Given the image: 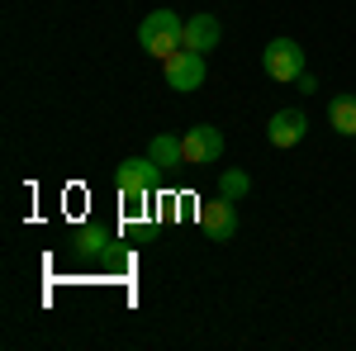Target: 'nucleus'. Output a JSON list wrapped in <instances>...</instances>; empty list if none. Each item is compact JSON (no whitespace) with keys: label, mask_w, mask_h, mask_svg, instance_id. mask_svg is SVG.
Masks as SVG:
<instances>
[{"label":"nucleus","mask_w":356,"mask_h":351,"mask_svg":"<svg viewBox=\"0 0 356 351\" xmlns=\"http://www.w3.org/2000/svg\"><path fill=\"white\" fill-rule=\"evenodd\" d=\"M138 43H143V53L152 57H171L186 48V19L176 15V10H152L143 24H138Z\"/></svg>","instance_id":"nucleus-1"},{"label":"nucleus","mask_w":356,"mask_h":351,"mask_svg":"<svg viewBox=\"0 0 356 351\" xmlns=\"http://www.w3.org/2000/svg\"><path fill=\"white\" fill-rule=\"evenodd\" d=\"M157 171H162V166L152 162V157H124L119 171H114L124 204H143V199H147V190H152V181H157Z\"/></svg>","instance_id":"nucleus-2"},{"label":"nucleus","mask_w":356,"mask_h":351,"mask_svg":"<svg viewBox=\"0 0 356 351\" xmlns=\"http://www.w3.org/2000/svg\"><path fill=\"white\" fill-rule=\"evenodd\" d=\"M261 67L271 81H300L304 76V48L295 38H271L266 53H261Z\"/></svg>","instance_id":"nucleus-3"},{"label":"nucleus","mask_w":356,"mask_h":351,"mask_svg":"<svg viewBox=\"0 0 356 351\" xmlns=\"http://www.w3.org/2000/svg\"><path fill=\"white\" fill-rule=\"evenodd\" d=\"M162 76L171 90H181V95H191L204 85V53H191V48H181V53H171L162 62Z\"/></svg>","instance_id":"nucleus-4"},{"label":"nucleus","mask_w":356,"mask_h":351,"mask_svg":"<svg viewBox=\"0 0 356 351\" xmlns=\"http://www.w3.org/2000/svg\"><path fill=\"white\" fill-rule=\"evenodd\" d=\"M181 147H186V166H214L223 157V133L214 124H195V129H186Z\"/></svg>","instance_id":"nucleus-5"},{"label":"nucleus","mask_w":356,"mask_h":351,"mask_svg":"<svg viewBox=\"0 0 356 351\" xmlns=\"http://www.w3.org/2000/svg\"><path fill=\"white\" fill-rule=\"evenodd\" d=\"M238 199H228V195H214V199H204L200 204V228L214 238V243H228L233 233H238V209H233Z\"/></svg>","instance_id":"nucleus-6"},{"label":"nucleus","mask_w":356,"mask_h":351,"mask_svg":"<svg viewBox=\"0 0 356 351\" xmlns=\"http://www.w3.org/2000/svg\"><path fill=\"white\" fill-rule=\"evenodd\" d=\"M304 133H309V114L304 109H280L266 124V138L275 147H295V142H304Z\"/></svg>","instance_id":"nucleus-7"},{"label":"nucleus","mask_w":356,"mask_h":351,"mask_svg":"<svg viewBox=\"0 0 356 351\" xmlns=\"http://www.w3.org/2000/svg\"><path fill=\"white\" fill-rule=\"evenodd\" d=\"M219 38H223L219 15H191V19H186V48H191V53H214Z\"/></svg>","instance_id":"nucleus-8"},{"label":"nucleus","mask_w":356,"mask_h":351,"mask_svg":"<svg viewBox=\"0 0 356 351\" xmlns=\"http://www.w3.org/2000/svg\"><path fill=\"white\" fill-rule=\"evenodd\" d=\"M147 157L162 166V171H171V166H181V162H186V147H181V138L157 133L152 142H147Z\"/></svg>","instance_id":"nucleus-9"},{"label":"nucleus","mask_w":356,"mask_h":351,"mask_svg":"<svg viewBox=\"0 0 356 351\" xmlns=\"http://www.w3.org/2000/svg\"><path fill=\"white\" fill-rule=\"evenodd\" d=\"M328 124L337 129V133L356 138V95H332V105H328Z\"/></svg>","instance_id":"nucleus-10"},{"label":"nucleus","mask_w":356,"mask_h":351,"mask_svg":"<svg viewBox=\"0 0 356 351\" xmlns=\"http://www.w3.org/2000/svg\"><path fill=\"white\" fill-rule=\"evenodd\" d=\"M110 228H100V223H90V228H81V252L86 256H100V252H110Z\"/></svg>","instance_id":"nucleus-11"},{"label":"nucleus","mask_w":356,"mask_h":351,"mask_svg":"<svg viewBox=\"0 0 356 351\" xmlns=\"http://www.w3.org/2000/svg\"><path fill=\"white\" fill-rule=\"evenodd\" d=\"M247 190H252V176H247V171H219V195H228V199H243Z\"/></svg>","instance_id":"nucleus-12"},{"label":"nucleus","mask_w":356,"mask_h":351,"mask_svg":"<svg viewBox=\"0 0 356 351\" xmlns=\"http://www.w3.org/2000/svg\"><path fill=\"white\" fill-rule=\"evenodd\" d=\"M295 85H300L304 95H314V90H318V81H314V76H309V72H304V76H300V81H295Z\"/></svg>","instance_id":"nucleus-13"}]
</instances>
